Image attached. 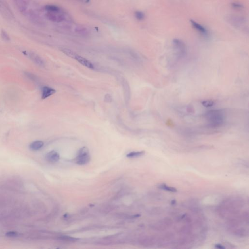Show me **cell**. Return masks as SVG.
<instances>
[{
  "label": "cell",
  "instance_id": "7c38bea8",
  "mask_svg": "<svg viewBox=\"0 0 249 249\" xmlns=\"http://www.w3.org/2000/svg\"><path fill=\"white\" fill-rule=\"evenodd\" d=\"M16 5L20 12L26 11L27 9V3L25 0H13Z\"/></svg>",
  "mask_w": 249,
  "mask_h": 249
},
{
  "label": "cell",
  "instance_id": "d6986e66",
  "mask_svg": "<svg viewBox=\"0 0 249 249\" xmlns=\"http://www.w3.org/2000/svg\"><path fill=\"white\" fill-rule=\"evenodd\" d=\"M202 105L205 108H209L213 106L214 105V102L211 100H203L202 102Z\"/></svg>",
  "mask_w": 249,
  "mask_h": 249
},
{
  "label": "cell",
  "instance_id": "6da1fadb",
  "mask_svg": "<svg viewBox=\"0 0 249 249\" xmlns=\"http://www.w3.org/2000/svg\"><path fill=\"white\" fill-rule=\"evenodd\" d=\"M208 125L212 127H220L223 124L225 120V115L223 112L219 110H209L205 114Z\"/></svg>",
  "mask_w": 249,
  "mask_h": 249
},
{
  "label": "cell",
  "instance_id": "277c9868",
  "mask_svg": "<svg viewBox=\"0 0 249 249\" xmlns=\"http://www.w3.org/2000/svg\"><path fill=\"white\" fill-rule=\"evenodd\" d=\"M91 160L89 150L87 147H83L78 151L76 158V163L79 165H84L89 163Z\"/></svg>",
  "mask_w": 249,
  "mask_h": 249
},
{
  "label": "cell",
  "instance_id": "30bf717a",
  "mask_svg": "<svg viewBox=\"0 0 249 249\" xmlns=\"http://www.w3.org/2000/svg\"><path fill=\"white\" fill-rule=\"evenodd\" d=\"M190 22L192 26L198 31L200 34L203 35V36H207L208 32L205 27L193 20H190Z\"/></svg>",
  "mask_w": 249,
  "mask_h": 249
},
{
  "label": "cell",
  "instance_id": "44dd1931",
  "mask_svg": "<svg viewBox=\"0 0 249 249\" xmlns=\"http://www.w3.org/2000/svg\"><path fill=\"white\" fill-rule=\"evenodd\" d=\"M1 36L2 39L5 41H9L10 40V37L9 34L5 30H2L1 32Z\"/></svg>",
  "mask_w": 249,
  "mask_h": 249
},
{
  "label": "cell",
  "instance_id": "52a82bcc",
  "mask_svg": "<svg viewBox=\"0 0 249 249\" xmlns=\"http://www.w3.org/2000/svg\"><path fill=\"white\" fill-rule=\"evenodd\" d=\"M59 159H60L59 154L55 151H51L46 154V160L49 163H57L59 161Z\"/></svg>",
  "mask_w": 249,
  "mask_h": 249
},
{
  "label": "cell",
  "instance_id": "4fadbf2b",
  "mask_svg": "<svg viewBox=\"0 0 249 249\" xmlns=\"http://www.w3.org/2000/svg\"><path fill=\"white\" fill-rule=\"evenodd\" d=\"M44 146V143L43 141H35L31 143L29 145V148L33 151L39 150Z\"/></svg>",
  "mask_w": 249,
  "mask_h": 249
},
{
  "label": "cell",
  "instance_id": "7a4b0ae2",
  "mask_svg": "<svg viewBox=\"0 0 249 249\" xmlns=\"http://www.w3.org/2000/svg\"><path fill=\"white\" fill-rule=\"evenodd\" d=\"M226 19L227 22L234 27L248 32V26L247 25L248 20L245 18L239 16L230 15Z\"/></svg>",
  "mask_w": 249,
  "mask_h": 249
},
{
  "label": "cell",
  "instance_id": "e0dca14e",
  "mask_svg": "<svg viewBox=\"0 0 249 249\" xmlns=\"http://www.w3.org/2000/svg\"><path fill=\"white\" fill-rule=\"evenodd\" d=\"M159 188H161L162 189H163V190H166V191L171 192H174V193L177 191V190L174 187L167 186L166 185H160L159 186Z\"/></svg>",
  "mask_w": 249,
  "mask_h": 249
},
{
  "label": "cell",
  "instance_id": "3957f363",
  "mask_svg": "<svg viewBox=\"0 0 249 249\" xmlns=\"http://www.w3.org/2000/svg\"><path fill=\"white\" fill-rule=\"evenodd\" d=\"M172 44L177 57L178 58L185 57L187 53V47L183 41L179 39H174L172 41Z\"/></svg>",
  "mask_w": 249,
  "mask_h": 249
},
{
  "label": "cell",
  "instance_id": "2e32d148",
  "mask_svg": "<svg viewBox=\"0 0 249 249\" xmlns=\"http://www.w3.org/2000/svg\"><path fill=\"white\" fill-rule=\"evenodd\" d=\"M61 51H62L65 54H66L67 56L73 58H75V56L76 54L73 51L69 49H67V48H62L61 49Z\"/></svg>",
  "mask_w": 249,
  "mask_h": 249
},
{
  "label": "cell",
  "instance_id": "5bb4252c",
  "mask_svg": "<svg viewBox=\"0 0 249 249\" xmlns=\"http://www.w3.org/2000/svg\"><path fill=\"white\" fill-rule=\"evenodd\" d=\"M45 9H46L47 12H54V13L61 12V9H59L58 7H57L56 5H46L45 7Z\"/></svg>",
  "mask_w": 249,
  "mask_h": 249
},
{
  "label": "cell",
  "instance_id": "cb8c5ba5",
  "mask_svg": "<svg viewBox=\"0 0 249 249\" xmlns=\"http://www.w3.org/2000/svg\"><path fill=\"white\" fill-rule=\"evenodd\" d=\"M215 247L217 248H218V249H225V248L224 247V246H222V245H221V244H216L215 245Z\"/></svg>",
  "mask_w": 249,
  "mask_h": 249
},
{
  "label": "cell",
  "instance_id": "9a60e30c",
  "mask_svg": "<svg viewBox=\"0 0 249 249\" xmlns=\"http://www.w3.org/2000/svg\"><path fill=\"white\" fill-rule=\"evenodd\" d=\"M145 151H133L129 153L127 155V157L129 158H135L140 157L144 155Z\"/></svg>",
  "mask_w": 249,
  "mask_h": 249
},
{
  "label": "cell",
  "instance_id": "ac0fdd59",
  "mask_svg": "<svg viewBox=\"0 0 249 249\" xmlns=\"http://www.w3.org/2000/svg\"><path fill=\"white\" fill-rule=\"evenodd\" d=\"M60 239H61L62 240L66 241H69V242H75L76 241L78 240L79 239L75 238V237H71L70 236H61L59 237Z\"/></svg>",
  "mask_w": 249,
  "mask_h": 249
},
{
  "label": "cell",
  "instance_id": "8fae6325",
  "mask_svg": "<svg viewBox=\"0 0 249 249\" xmlns=\"http://www.w3.org/2000/svg\"><path fill=\"white\" fill-rule=\"evenodd\" d=\"M56 90L51 87L44 86L42 88L41 91V99H45L51 95L56 93Z\"/></svg>",
  "mask_w": 249,
  "mask_h": 249
},
{
  "label": "cell",
  "instance_id": "ffe728a7",
  "mask_svg": "<svg viewBox=\"0 0 249 249\" xmlns=\"http://www.w3.org/2000/svg\"><path fill=\"white\" fill-rule=\"evenodd\" d=\"M135 17L136 19H137L138 20H143L145 19V15L142 11H136L135 13Z\"/></svg>",
  "mask_w": 249,
  "mask_h": 249
},
{
  "label": "cell",
  "instance_id": "603a6c76",
  "mask_svg": "<svg viewBox=\"0 0 249 249\" xmlns=\"http://www.w3.org/2000/svg\"><path fill=\"white\" fill-rule=\"evenodd\" d=\"M18 235V233L16 232H14V231H9V232H8L6 233V236L10 237H17Z\"/></svg>",
  "mask_w": 249,
  "mask_h": 249
},
{
  "label": "cell",
  "instance_id": "5b68a950",
  "mask_svg": "<svg viewBox=\"0 0 249 249\" xmlns=\"http://www.w3.org/2000/svg\"><path fill=\"white\" fill-rule=\"evenodd\" d=\"M46 18L53 22H62L65 20V16L61 13V12L54 13V12H47L45 14Z\"/></svg>",
  "mask_w": 249,
  "mask_h": 249
},
{
  "label": "cell",
  "instance_id": "9c48e42d",
  "mask_svg": "<svg viewBox=\"0 0 249 249\" xmlns=\"http://www.w3.org/2000/svg\"><path fill=\"white\" fill-rule=\"evenodd\" d=\"M74 59L76 60L78 62H79L82 65L86 67L87 68H90V69H93L94 68L93 65V63L91 62H90L88 59L83 58L81 56L76 54Z\"/></svg>",
  "mask_w": 249,
  "mask_h": 249
},
{
  "label": "cell",
  "instance_id": "ba28073f",
  "mask_svg": "<svg viewBox=\"0 0 249 249\" xmlns=\"http://www.w3.org/2000/svg\"><path fill=\"white\" fill-rule=\"evenodd\" d=\"M27 55L30 58V59L32 61H33L35 63L39 66H43L44 65V63L43 60L40 57V56L36 54V53L30 52L28 53Z\"/></svg>",
  "mask_w": 249,
  "mask_h": 249
},
{
  "label": "cell",
  "instance_id": "7402d4cb",
  "mask_svg": "<svg viewBox=\"0 0 249 249\" xmlns=\"http://www.w3.org/2000/svg\"><path fill=\"white\" fill-rule=\"evenodd\" d=\"M231 5L234 9H241L244 8V6L242 4L238 3H231Z\"/></svg>",
  "mask_w": 249,
  "mask_h": 249
},
{
  "label": "cell",
  "instance_id": "8992f818",
  "mask_svg": "<svg viewBox=\"0 0 249 249\" xmlns=\"http://www.w3.org/2000/svg\"><path fill=\"white\" fill-rule=\"evenodd\" d=\"M28 15L29 16V19L34 24H36L37 26H43L44 22L41 17L37 15V14L34 12L32 10H29L28 11Z\"/></svg>",
  "mask_w": 249,
  "mask_h": 249
}]
</instances>
